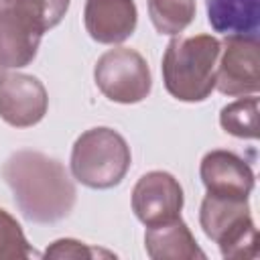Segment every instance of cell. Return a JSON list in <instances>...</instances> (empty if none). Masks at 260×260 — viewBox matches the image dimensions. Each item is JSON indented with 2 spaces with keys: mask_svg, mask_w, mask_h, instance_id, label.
<instances>
[{
  "mask_svg": "<svg viewBox=\"0 0 260 260\" xmlns=\"http://www.w3.org/2000/svg\"><path fill=\"white\" fill-rule=\"evenodd\" d=\"M2 177L18 211L32 223L65 219L75 205V185L67 169L39 150H16L2 165Z\"/></svg>",
  "mask_w": 260,
  "mask_h": 260,
  "instance_id": "1",
  "label": "cell"
},
{
  "mask_svg": "<svg viewBox=\"0 0 260 260\" xmlns=\"http://www.w3.org/2000/svg\"><path fill=\"white\" fill-rule=\"evenodd\" d=\"M219 41L211 35L175 37L162 55L165 89L179 102H203L215 89Z\"/></svg>",
  "mask_w": 260,
  "mask_h": 260,
  "instance_id": "2",
  "label": "cell"
},
{
  "mask_svg": "<svg viewBox=\"0 0 260 260\" xmlns=\"http://www.w3.org/2000/svg\"><path fill=\"white\" fill-rule=\"evenodd\" d=\"M132 165L126 138L108 126L85 130L71 148V175L89 189H112L122 183Z\"/></svg>",
  "mask_w": 260,
  "mask_h": 260,
  "instance_id": "3",
  "label": "cell"
},
{
  "mask_svg": "<svg viewBox=\"0 0 260 260\" xmlns=\"http://www.w3.org/2000/svg\"><path fill=\"white\" fill-rule=\"evenodd\" d=\"M199 225L219 246L223 258L256 256V225L248 199L207 193L199 207Z\"/></svg>",
  "mask_w": 260,
  "mask_h": 260,
  "instance_id": "4",
  "label": "cell"
},
{
  "mask_svg": "<svg viewBox=\"0 0 260 260\" xmlns=\"http://www.w3.org/2000/svg\"><path fill=\"white\" fill-rule=\"evenodd\" d=\"M98 89L116 104H138L152 89V75L146 59L128 47L106 51L93 67Z\"/></svg>",
  "mask_w": 260,
  "mask_h": 260,
  "instance_id": "5",
  "label": "cell"
},
{
  "mask_svg": "<svg viewBox=\"0 0 260 260\" xmlns=\"http://www.w3.org/2000/svg\"><path fill=\"white\" fill-rule=\"evenodd\" d=\"M215 87L223 95H252L260 89L258 37L230 35L219 41Z\"/></svg>",
  "mask_w": 260,
  "mask_h": 260,
  "instance_id": "6",
  "label": "cell"
},
{
  "mask_svg": "<svg viewBox=\"0 0 260 260\" xmlns=\"http://www.w3.org/2000/svg\"><path fill=\"white\" fill-rule=\"evenodd\" d=\"M183 203V187L167 171L144 173L132 189V211L146 228L181 217Z\"/></svg>",
  "mask_w": 260,
  "mask_h": 260,
  "instance_id": "7",
  "label": "cell"
},
{
  "mask_svg": "<svg viewBox=\"0 0 260 260\" xmlns=\"http://www.w3.org/2000/svg\"><path fill=\"white\" fill-rule=\"evenodd\" d=\"M49 108L45 85L28 73H6L0 79V118L14 128L39 124Z\"/></svg>",
  "mask_w": 260,
  "mask_h": 260,
  "instance_id": "8",
  "label": "cell"
},
{
  "mask_svg": "<svg viewBox=\"0 0 260 260\" xmlns=\"http://www.w3.org/2000/svg\"><path fill=\"white\" fill-rule=\"evenodd\" d=\"M199 177L207 193L248 199L254 189L252 167L232 150H209L199 165Z\"/></svg>",
  "mask_w": 260,
  "mask_h": 260,
  "instance_id": "9",
  "label": "cell"
},
{
  "mask_svg": "<svg viewBox=\"0 0 260 260\" xmlns=\"http://www.w3.org/2000/svg\"><path fill=\"white\" fill-rule=\"evenodd\" d=\"M83 24L87 35L102 45H120L138 24L134 0H85Z\"/></svg>",
  "mask_w": 260,
  "mask_h": 260,
  "instance_id": "10",
  "label": "cell"
},
{
  "mask_svg": "<svg viewBox=\"0 0 260 260\" xmlns=\"http://www.w3.org/2000/svg\"><path fill=\"white\" fill-rule=\"evenodd\" d=\"M41 32L14 8L0 10V79L10 69L26 67L39 51Z\"/></svg>",
  "mask_w": 260,
  "mask_h": 260,
  "instance_id": "11",
  "label": "cell"
},
{
  "mask_svg": "<svg viewBox=\"0 0 260 260\" xmlns=\"http://www.w3.org/2000/svg\"><path fill=\"white\" fill-rule=\"evenodd\" d=\"M144 248L152 260H195L205 258L189 225L177 217L165 223L148 225L144 234Z\"/></svg>",
  "mask_w": 260,
  "mask_h": 260,
  "instance_id": "12",
  "label": "cell"
},
{
  "mask_svg": "<svg viewBox=\"0 0 260 260\" xmlns=\"http://www.w3.org/2000/svg\"><path fill=\"white\" fill-rule=\"evenodd\" d=\"M207 20L215 32L225 37H258L260 0H205Z\"/></svg>",
  "mask_w": 260,
  "mask_h": 260,
  "instance_id": "13",
  "label": "cell"
},
{
  "mask_svg": "<svg viewBox=\"0 0 260 260\" xmlns=\"http://www.w3.org/2000/svg\"><path fill=\"white\" fill-rule=\"evenodd\" d=\"M195 0H148V16L160 35L177 37L195 18Z\"/></svg>",
  "mask_w": 260,
  "mask_h": 260,
  "instance_id": "14",
  "label": "cell"
},
{
  "mask_svg": "<svg viewBox=\"0 0 260 260\" xmlns=\"http://www.w3.org/2000/svg\"><path fill=\"white\" fill-rule=\"evenodd\" d=\"M219 126L236 138H258V98L256 93L240 98L219 112Z\"/></svg>",
  "mask_w": 260,
  "mask_h": 260,
  "instance_id": "15",
  "label": "cell"
},
{
  "mask_svg": "<svg viewBox=\"0 0 260 260\" xmlns=\"http://www.w3.org/2000/svg\"><path fill=\"white\" fill-rule=\"evenodd\" d=\"M69 2L71 0H14L10 8L22 14L43 35L63 20Z\"/></svg>",
  "mask_w": 260,
  "mask_h": 260,
  "instance_id": "16",
  "label": "cell"
},
{
  "mask_svg": "<svg viewBox=\"0 0 260 260\" xmlns=\"http://www.w3.org/2000/svg\"><path fill=\"white\" fill-rule=\"evenodd\" d=\"M35 256V250L24 238L20 223L0 207V260H24Z\"/></svg>",
  "mask_w": 260,
  "mask_h": 260,
  "instance_id": "17",
  "label": "cell"
},
{
  "mask_svg": "<svg viewBox=\"0 0 260 260\" xmlns=\"http://www.w3.org/2000/svg\"><path fill=\"white\" fill-rule=\"evenodd\" d=\"M43 256L45 258H100V256L112 258L116 254L114 252H108V250L93 248V246L83 244V242L73 240V238H63V240H55L45 250Z\"/></svg>",
  "mask_w": 260,
  "mask_h": 260,
  "instance_id": "18",
  "label": "cell"
},
{
  "mask_svg": "<svg viewBox=\"0 0 260 260\" xmlns=\"http://www.w3.org/2000/svg\"><path fill=\"white\" fill-rule=\"evenodd\" d=\"M12 2H14V0H0V10L10 8V6H12Z\"/></svg>",
  "mask_w": 260,
  "mask_h": 260,
  "instance_id": "19",
  "label": "cell"
}]
</instances>
